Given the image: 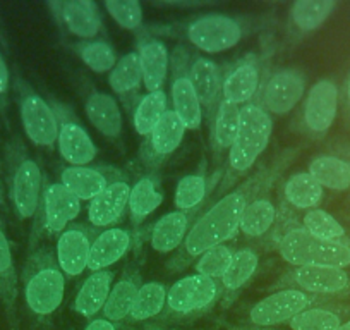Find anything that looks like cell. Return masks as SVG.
I'll return each instance as SVG.
<instances>
[{"label": "cell", "instance_id": "obj_8", "mask_svg": "<svg viewBox=\"0 0 350 330\" xmlns=\"http://www.w3.org/2000/svg\"><path fill=\"white\" fill-rule=\"evenodd\" d=\"M81 200L74 196L62 183L46 184L42 194V205L36 214L33 227L31 244L36 241L40 231L50 236H60L72 220L81 214ZM29 244V246H31Z\"/></svg>", "mask_w": 350, "mask_h": 330}, {"label": "cell", "instance_id": "obj_43", "mask_svg": "<svg viewBox=\"0 0 350 330\" xmlns=\"http://www.w3.org/2000/svg\"><path fill=\"white\" fill-rule=\"evenodd\" d=\"M343 323V313L325 306H311L288 322L292 330H338Z\"/></svg>", "mask_w": 350, "mask_h": 330}, {"label": "cell", "instance_id": "obj_5", "mask_svg": "<svg viewBox=\"0 0 350 330\" xmlns=\"http://www.w3.org/2000/svg\"><path fill=\"white\" fill-rule=\"evenodd\" d=\"M280 257L292 267H340L350 265V244L328 242L309 234L302 225L284 232L278 242Z\"/></svg>", "mask_w": 350, "mask_h": 330}, {"label": "cell", "instance_id": "obj_18", "mask_svg": "<svg viewBox=\"0 0 350 330\" xmlns=\"http://www.w3.org/2000/svg\"><path fill=\"white\" fill-rule=\"evenodd\" d=\"M119 179H122L120 170L109 165H103V167H90V165L72 167L70 165L60 173V183L81 201L95 200L110 184Z\"/></svg>", "mask_w": 350, "mask_h": 330}, {"label": "cell", "instance_id": "obj_31", "mask_svg": "<svg viewBox=\"0 0 350 330\" xmlns=\"http://www.w3.org/2000/svg\"><path fill=\"white\" fill-rule=\"evenodd\" d=\"M163 201V190L154 176H143L131 186L129 215L134 225L146 220Z\"/></svg>", "mask_w": 350, "mask_h": 330}, {"label": "cell", "instance_id": "obj_3", "mask_svg": "<svg viewBox=\"0 0 350 330\" xmlns=\"http://www.w3.org/2000/svg\"><path fill=\"white\" fill-rule=\"evenodd\" d=\"M273 133V119L261 103H247L241 109L239 133L227 157V170L220 191L230 188L232 183L244 176L267 150Z\"/></svg>", "mask_w": 350, "mask_h": 330}, {"label": "cell", "instance_id": "obj_15", "mask_svg": "<svg viewBox=\"0 0 350 330\" xmlns=\"http://www.w3.org/2000/svg\"><path fill=\"white\" fill-rule=\"evenodd\" d=\"M338 110V88L332 79H319L309 90L302 109V124L312 136H323L333 126Z\"/></svg>", "mask_w": 350, "mask_h": 330}, {"label": "cell", "instance_id": "obj_34", "mask_svg": "<svg viewBox=\"0 0 350 330\" xmlns=\"http://www.w3.org/2000/svg\"><path fill=\"white\" fill-rule=\"evenodd\" d=\"M110 88L120 97L127 100L136 95L139 86L143 85V69H141L139 53L129 52L117 60L116 67L109 74Z\"/></svg>", "mask_w": 350, "mask_h": 330}, {"label": "cell", "instance_id": "obj_6", "mask_svg": "<svg viewBox=\"0 0 350 330\" xmlns=\"http://www.w3.org/2000/svg\"><path fill=\"white\" fill-rule=\"evenodd\" d=\"M16 95L26 138L36 147L52 150L59 138V119L53 105L21 79L16 81Z\"/></svg>", "mask_w": 350, "mask_h": 330}, {"label": "cell", "instance_id": "obj_16", "mask_svg": "<svg viewBox=\"0 0 350 330\" xmlns=\"http://www.w3.org/2000/svg\"><path fill=\"white\" fill-rule=\"evenodd\" d=\"M93 239V231L86 225H70L57 238L55 258L66 277H79L86 270Z\"/></svg>", "mask_w": 350, "mask_h": 330}, {"label": "cell", "instance_id": "obj_50", "mask_svg": "<svg viewBox=\"0 0 350 330\" xmlns=\"http://www.w3.org/2000/svg\"><path fill=\"white\" fill-rule=\"evenodd\" d=\"M347 99H349V103H350V77H349V85H347Z\"/></svg>", "mask_w": 350, "mask_h": 330}, {"label": "cell", "instance_id": "obj_45", "mask_svg": "<svg viewBox=\"0 0 350 330\" xmlns=\"http://www.w3.org/2000/svg\"><path fill=\"white\" fill-rule=\"evenodd\" d=\"M105 9L110 18L124 29H139L143 25V8L137 0H105Z\"/></svg>", "mask_w": 350, "mask_h": 330}, {"label": "cell", "instance_id": "obj_12", "mask_svg": "<svg viewBox=\"0 0 350 330\" xmlns=\"http://www.w3.org/2000/svg\"><path fill=\"white\" fill-rule=\"evenodd\" d=\"M53 109L59 119L57 147H59L60 157L72 167H84L92 164L98 153V148L93 143L92 136L81 126L79 120L69 109L60 103H53Z\"/></svg>", "mask_w": 350, "mask_h": 330}, {"label": "cell", "instance_id": "obj_1", "mask_svg": "<svg viewBox=\"0 0 350 330\" xmlns=\"http://www.w3.org/2000/svg\"><path fill=\"white\" fill-rule=\"evenodd\" d=\"M294 157L292 150H284L271 164L252 174L251 177L239 184L237 188L225 193L217 203L211 205L187 232L180 251L170 260L168 267L174 270H183L193 260H198L210 248L225 244L239 232L242 214L252 198L262 191L270 190L282 170Z\"/></svg>", "mask_w": 350, "mask_h": 330}, {"label": "cell", "instance_id": "obj_32", "mask_svg": "<svg viewBox=\"0 0 350 330\" xmlns=\"http://www.w3.org/2000/svg\"><path fill=\"white\" fill-rule=\"evenodd\" d=\"M309 174L323 190L347 191L350 188V162L336 155H319L309 164Z\"/></svg>", "mask_w": 350, "mask_h": 330}, {"label": "cell", "instance_id": "obj_48", "mask_svg": "<svg viewBox=\"0 0 350 330\" xmlns=\"http://www.w3.org/2000/svg\"><path fill=\"white\" fill-rule=\"evenodd\" d=\"M338 330H350V320H347V322H343L342 325H340Z\"/></svg>", "mask_w": 350, "mask_h": 330}, {"label": "cell", "instance_id": "obj_30", "mask_svg": "<svg viewBox=\"0 0 350 330\" xmlns=\"http://www.w3.org/2000/svg\"><path fill=\"white\" fill-rule=\"evenodd\" d=\"M267 191L252 198L242 214L239 232H242L245 238H262L277 220V205L271 201Z\"/></svg>", "mask_w": 350, "mask_h": 330}, {"label": "cell", "instance_id": "obj_38", "mask_svg": "<svg viewBox=\"0 0 350 330\" xmlns=\"http://www.w3.org/2000/svg\"><path fill=\"white\" fill-rule=\"evenodd\" d=\"M335 8L336 2L333 0H297L291 9L292 25L299 31H316L332 16Z\"/></svg>", "mask_w": 350, "mask_h": 330}, {"label": "cell", "instance_id": "obj_36", "mask_svg": "<svg viewBox=\"0 0 350 330\" xmlns=\"http://www.w3.org/2000/svg\"><path fill=\"white\" fill-rule=\"evenodd\" d=\"M241 124V107L221 100L211 123V147L215 153L221 155L230 150L239 133Z\"/></svg>", "mask_w": 350, "mask_h": 330}, {"label": "cell", "instance_id": "obj_40", "mask_svg": "<svg viewBox=\"0 0 350 330\" xmlns=\"http://www.w3.org/2000/svg\"><path fill=\"white\" fill-rule=\"evenodd\" d=\"M302 227L311 236L321 239V241L350 244L345 227L332 214L321 210V208L309 210L302 218Z\"/></svg>", "mask_w": 350, "mask_h": 330}, {"label": "cell", "instance_id": "obj_22", "mask_svg": "<svg viewBox=\"0 0 350 330\" xmlns=\"http://www.w3.org/2000/svg\"><path fill=\"white\" fill-rule=\"evenodd\" d=\"M141 285L143 284H141L139 264H137V258L134 257L124 268L120 281H117L110 289L109 299L103 308V316L112 322H124L133 312Z\"/></svg>", "mask_w": 350, "mask_h": 330}, {"label": "cell", "instance_id": "obj_33", "mask_svg": "<svg viewBox=\"0 0 350 330\" xmlns=\"http://www.w3.org/2000/svg\"><path fill=\"white\" fill-rule=\"evenodd\" d=\"M259 265V255L251 248H242L234 251L230 265L224 277L220 279L221 289H224L227 299H232L256 274Z\"/></svg>", "mask_w": 350, "mask_h": 330}, {"label": "cell", "instance_id": "obj_25", "mask_svg": "<svg viewBox=\"0 0 350 330\" xmlns=\"http://www.w3.org/2000/svg\"><path fill=\"white\" fill-rule=\"evenodd\" d=\"M189 79L201 107H204L208 116L215 117L221 102V79L217 64L206 57H194L189 62Z\"/></svg>", "mask_w": 350, "mask_h": 330}, {"label": "cell", "instance_id": "obj_29", "mask_svg": "<svg viewBox=\"0 0 350 330\" xmlns=\"http://www.w3.org/2000/svg\"><path fill=\"white\" fill-rule=\"evenodd\" d=\"M113 277L116 274L112 270L92 272L88 275L74 299V312L86 318H93L103 312L112 289Z\"/></svg>", "mask_w": 350, "mask_h": 330}, {"label": "cell", "instance_id": "obj_11", "mask_svg": "<svg viewBox=\"0 0 350 330\" xmlns=\"http://www.w3.org/2000/svg\"><path fill=\"white\" fill-rule=\"evenodd\" d=\"M174 74L170 83V97L175 116L183 120L186 129H200L203 123V107L189 79V60L184 47L174 53Z\"/></svg>", "mask_w": 350, "mask_h": 330}, {"label": "cell", "instance_id": "obj_2", "mask_svg": "<svg viewBox=\"0 0 350 330\" xmlns=\"http://www.w3.org/2000/svg\"><path fill=\"white\" fill-rule=\"evenodd\" d=\"M66 294V275L49 246L29 250L23 267V296L26 308L40 322L49 320L60 308Z\"/></svg>", "mask_w": 350, "mask_h": 330}, {"label": "cell", "instance_id": "obj_17", "mask_svg": "<svg viewBox=\"0 0 350 330\" xmlns=\"http://www.w3.org/2000/svg\"><path fill=\"white\" fill-rule=\"evenodd\" d=\"M294 289L312 296H336L350 292V272L340 267H295L288 274Z\"/></svg>", "mask_w": 350, "mask_h": 330}, {"label": "cell", "instance_id": "obj_47", "mask_svg": "<svg viewBox=\"0 0 350 330\" xmlns=\"http://www.w3.org/2000/svg\"><path fill=\"white\" fill-rule=\"evenodd\" d=\"M84 330H133L129 325H124L122 322H112L107 318H95L84 327Z\"/></svg>", "mask_w": 350, "mask_h": 330}, {"label": "cell", "instance_id": "obj_49", "mask_svg": "<svg viewBox=\"0 0 350 330\" xmlns=\"http://www.w3.org/2000/svg\"><path fill=\"white\" fill-rule=\"evenodd\" d=\"M4 205V191H2V184H0V207Z\"/></svg>", "mask_w": 350, "mask_h": 330}, {"label": "cell", "instance_id": "obj_14", "mask_svg": "<svg viewBox=\"0 0 350 330\" xmlns=\"http://www.w3.org/2000/svg\"><path fill=\"white\" fill-rule=\"evenodd\" d=\"M186 134V126L183 120L175 116L174 110H167L161 117L160 123L157 124L150 136L143 141L139 150V157L148 169H157L175 153V150L180 147Z\"/></svg>", "mask_w": 350, "mask_h": 330}, {"label": "cell", "instance_id": "obj_27", "mask_svg": "<svg viewBox=\"0 0 350 330\" xmlns=\"http://www.w3.org/2000/svg\"><path fill=\"white\" fill-rule=\"evenodd\" d=\"M141 69H143V85L148 92L163 90L168 74V50L161 40L144 35L137 43Z\"/></svg>", "mask_w": 350, "mask_h": 330}, {"label": "cell", "instance_id": "obj_37", "mask_svg": "<svg viewBox=\"0 0 350 330\" xmlns=\"http://www.w3.org/2000/svg\"><path fill=\"white\" fill-rule=\"evenodd\" d=\"M168 107L167 93L163 90H158V92H148L146 95L141 97L137 100L136 107H134L133 114V124L134 129L139 136H150L151 131L157 127V124L160 123L161 117L165 116Z\"/></svg>", "mask_w": 350, "mask_h": 330}, {"label": "cell", "instance_id": "obj_51", "mask_svg": "<svg viewBox=\"0 0 350 330\" xmlns=\"http://www.w3.org/2000/svg\"><path fill=\"white\" fill-rule=\"evenodd\" d=\"M244 330H273V329H261V327H256V329H244Z\"/></svg>", "mask_w": 350, "mask_h": 330}, {"label": "cell", "instance_id": "obj_4", "mask_svg": "<svg viewBox=\"0 0 350 330\" xmlns=\"http://www.w3.org/2000/svg\"><path fill=\"white\" fill-rule=\"evenodd\" d=\"M9 194L19 220H31L42 205L43 174L21 140L14 138L5 147Z\"/></svg>", "mask_w": 350, "mask_h": 330}, {"label": "cell", "instance_id": "obj_28", "mask_svg": "<svg viewBox=\"0 0 350 330\" xmlns=\"http://www.w3.org/2000/svg\"><path fill=\"white\" fill-rule=\"evenodd\" d=\"M194 212L175 210L158 218L150 231V244L158 253H172L180 248L189 232Z\"/></svg>", "mask_w": 350, "mask_h": 330}, {"label": "cell", "instance_id": "obj_7", "mask_svg": "<svg viewBox=\"0 0 350 330\" xmlns=\"http://www.w3.org/2000/svg\"><path fill=\"white\" fill-rule=\"evenodd\" d=\"M220 281L193 274L179 279L167 291V313L174 316H196L208 312L220 299Z\"/></svg>", "mask_w": 350, "mask_h": 330}, {"label": "cell", "instance_id": "obj_9", "mask_svg": "<svg viewBox=\"0 0 350 330\" xmlns=\"http://www.w3.org/2000/svg\"><path fill=\"white\" fill-rule=\"evenodd\" d=\"M244 28L237 19L225 14H206L187 25L186 36L191 45L206 53H220L237 45Z\"/></svg>", "mask_w": 350, "mask_h": 330}, {"label": "cell", "instance_id": "obj_19", "mask_svg": "<svg viewBox=\"0 0 350 330\" xmlns=\"http://www.w3.org/2000/svg\"><path fill=\"white\" fill-rule=\"evenodd\" d=\"M136 244V234L129 229L110 227L98 232L93 239L88 270H109V267L122 260Z\"/></svg>", "mask_w": 350, "mask_h": 330}, {"label": "cell", "instance_id": "obj_13", "mask_svg": "<svg viewBox=\"0 0 350 330\" xmlns=\"http://www.w3.org/2000/svg\"><path fill=\"white\" fill-rule=\"evenodd\" d=\"M306 92V77L297 69H282L268 77L262 88V103L268 114L285 116L295 109Z\"/></svg>", "mask_w": 350, "mask_h": 330}, {"label": "cell", "instance_id": "obj_26", "mask_svg": "<svg viewBox=\"0 0 350 330\" xmlns=\"http://www.w3.org/2000/svg\"><path fill=\"white\" fill-rule=\"evenodd\" d=\"M84 110L90 123L100 131V134L109 138L110 141H117L122 136V112L112 95L93 90L86 97Z\"/></svg>", "mask_w": 350, "mask_h": 330}, {"label": "cell", "instance_id": "obj_24", "mask_svg": "<svg viewBox=\"0 0 350 330\" xmlns=\"http://www.w3.org/2000/svg\"><path fill=\"white\" fill-rule=\"evenodd\" d=\"M18 296L19 281L14 264V255H12L11 242H9L4 229L0 227V303L4 306L9 329L11 330H19L18 309H16Z\"/></svg>", "mask_w": 350, "mask_h": 330}, {"label": "cell", "instance_id": "obj_42", "mask_svg": "<svg viewBox=\"0 0 350 330\" xmlns=\"http://www.w3.org/2000/svg\"><path fill=\"white\" fill-rule=\"evenodd\" d=\"M76 52L79 53L81 60L86 64L93 73H110L117 64V52L109 42L105 40H88L79 42L76 47Z\"/></svg>", "mask_w": 350, "mask_h": 330}, {"label": "cell", "instance_id": "obj_41", "mask_svg": "<svg viewBox=\"0 0 350 330\" xmlns=\"http://www.w3.org/2000/svg\"><path fill=\"white\" fill-rule=\"evenodd\" d=\"M208 191L206 174L204 167H201L200 173L184 176L175 186L174 203L177 210L180 212H196L198 207L203 203Z\"/></svg>", "mask_w": 350, "mask_h": 330}, {"label": "cell", "instance_id": "obj_46", "mask_svg": "<svg viewBox=\"0 0 350 330\" xmlns=\"http://www.w3.org/2000/svg\"><path fill=\"white\" fill-rule=\"evenodd\" d=\"M9 88H11V74H9L8 62H5L2 52H0V109H5Z\"/></svg>", "mask_w": 350, "mask_h": 330}, {"label": "cell", "instance_id": "obj_35", "mask_svg": "<svg viewBox=\"0 0 350 330\" xmlns=\"http://www.w3.org/2000/svg\"><path fill=\"white\" fill-rule=\"evenodd\" d=\"M325 190L309 173H297L287 179L284 198L295 210H314L321 203Z\"/></svg>", "mask_w": 350, "mask_h": 330}, {"label": "cell", "instance_id": "obj_23", "mask_svg": "<svg viewBox=\"0 0 350 330\" xmlns=\"http://www.w3.org/2000/svg\"><path fill=\"white\" fill-rule=\"evenodd\" d=\"M259 79L258 60L252 57L241 60L221 79V100L234 105H247L258 93Z\"/></svg>", "mask_w": 350, "mask_h": 330}, {"label": "cell", "instance_id": "obj_44", "mask_svg": "<svg viewBox=\"0 0 350 330\" xmlns=\"http://www.w3.org/2000/svg\"><path fill=\"white\" fill-rule=\"evenodd\" d=\"M232 257H234V250L230 246L218 244L215 248H210L196 260V265H194L196 274L220 281L225 272H227L228 265H230Z\"/></svg>", "mask_w": 350, "mask_h": 330}, {"label": "cell", "instance_id": "obj_20", "mask_svg": "<svg viewBox=\"0 0 350 330\" xmlns=\"http://www.w3.org/2000/svg\"><path fill=\"white\" fill-rule=\"evenodd\" d=\"M50 5L55 9L57 16H60L66 28L77 38L95 40L102 31V18L92 0H66Z\"/></svg>", "mask_w": 350, "mask_h": 330}, {"label": "cell", "instance_id": "obj_10", "mask_svg": "<svg viewBox=\"0 0 350 330\" xmlns=\"http://www.w3.org/2000/svg\"><path fill=\"white\" fill-rule=\"evenodd\" d=\"M318 296L308 294L301 289H280L262 298L249 309V322L254 327L271 329L280 323L291 322L294 316L318 303Z\"/></svg>", "mask_w": 350, "mask_h": 330}, {"label": "cell", "instance_id": "obj_21", "mask_svg": "<svg viewBox=\"0 0 350 330\" xmlns=\"http://www.w3.org/2000/svg\"><path fill=\"white\" fill-rule=\"evenodd\" d=\"M131 186L126 179H119L110 184L102 194L90 201L88 222L92 227H109L117 224L124 217L129 205Z\"/></svg>", "mask_w": 350, "mask_h": 330}, {"label": "cell", "instance_id": "obj_52", "mask_svg": "<svg viewBox=\"0 0 350 330\" xmlns=\"http://www.w3.org/2000/svg\"><path fill=\"white\" fill-rule=\"evenodd\" d=\"M148 330H161V329H158V327H150V329Z\"/></svg>", "mask_w": 350, "mask_h": 330}, {"label": "cell", "instance_id": "obj_39", "mask_svg": "<svg viewBox=\"0 0 350 330\" xmlns=\"http://www.w3.org/2000/svg\"><path fill=\"white\" fill-rule=\"evenodd\" d=\"M167 285L161 282H148L141 285L129 318L134 322H144L161 315L167 306Z\"/></svg>", "mask_w": 350, "mask_h": 330}]
</instances>
